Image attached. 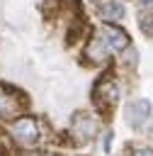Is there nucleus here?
I'll use <instances>...</instances> for the list:
<instances>
[{"instance_id": "f257e3e1", "label": "nucleus", "mask_w": 153, "mask_h": 156, "mask_svg": "<svg viewBox=\"0 0 153 156\" xmlns=\"http://www.w3.org/2000/svg\"><path fill=\"white\" fill-rule=\"evenodd\" d=\"M121 102V78L114 71H104L92 85V105L102 117H112Z\"/></svg>"}, {"instance_id": "f03ea898", "label": "nucleus", "mask_w": 153, "mask_h": 156, "mask_svg": "<svg viewBox=\"0 0 153 156\" xmlns=\"http://www.w3.org/2000/svg\"><path fill=\"white\" fill-rule=\"evenodd\" d=\"M7 134L12 136L17 149H34L44 141V122L34 115H19L17 119L7 122Z\"/></svg>"}, {"instance_id": "7ed1b4c3", "label": "nucleus", "mask_w": 153, "mask_h": 156, "mask_svg": "<svg viewBox=\"0 0 153 156\" xmlns=\"http://www.w3.org/2000/svg\"><path fill=\"white\" fill-rule=\"evenodd\" d=\"M97 127H100V122H97V117L92 112H75L70 117L61 141H66L68 146H87L95 139Z\"/></svg>"}, {"instance_id": "20e7f679", "label": "nucleus", "mask_w": 153, "mask_h": 156, "mask_svg": "<svg viewBox=\"0 0 153 156\" xmlns=\"http://www.w3.org/2000/svg\"><path fill=\"white\" fill-rule=\"evenodd\" d=\"M112 49L107 46V41L97 34V29H92L85 39H83V46H80V61L90 68H109L112 66Z\"/></svg>"}, {"instance_id": "39448f33", "label": "nucleus", "mask_w": 153, "mask_h": 156, "mask_svg": "<svg viewBox=\"0 0 153 156\" xmlns=\"http://www.w3.org/2000/svg\"><path fill=\"white\" fill-rule=\"evenodd\" d=\"M27 105H29V100L19 88H15L10 83H0V122L17 119L19 115H24Z\"/></svg>"}, {"instance_id": "423d86ee", "label": "nucleus", "mask_w": 153, "mask_h": 156, "mask_svg": "<svg viewBox=\"0 0 153 156\" xmlns=\"http://www.w3.org/2000/svg\"><path fill=\"white\" fill-rule=\"evenodd\" d=\"M92 12L100 24H124L129 17V5L126 0H95Z\"/></svg>"}, {"instance_id": "0eeeda50", "label": "nucleus", "mask_w": 153, "mask_h": 156, "mask_svg": "<svg viewBox=\"0 0 153 156\" xmlns=\"http://www.w3.org/2000/svg\"><path fill=\"white\" fill-rule=\"evenodd\" d=\"M151 115H153V105L148 98H134L124 105V122L131 129H143Z\"/></svg>"}, {"instance_id": "6e6552de", "label": "nucleus", "mask_w": 153, "mask_h": 156, "mask_svg": "<svg viewBox=\"0 0 153 156\" xmlns=\"http://www.w3.org/2000/svg\"><path fill=\"white\" fill-rule=\"evenodd\" d=\"M97 34L107 41V46L112 49V54H121L126 46H131V37L124 29V24H97Z\"/></svg>"}, {"instance_id": "1a4fd4ad", "label": "nucleus", "mask_w": 153, "mask_h": 156, "mask_svg": "<svg viewBox=\"0 0 153 156\" xmlns=\"http://www.w3.org/2000/svg\"><path fill=\"white\" fill-rule=\"evenodd\" d=\"M117 63H119V68H121V71L136 73V68H138V63H141V56H138L136 46L131 44V46H126L121 54H117Z\"/></svg>"}, {"instance_id": "9d476101", "label": "nucleus", "mask_w": 153, "mask_h": 156, "mask_svg": "<svg viewBox=\"0 0 153 156\" xmlns=\"http://www.w3.org/2000/svg\"><path fill=\"white\" fill-rule=\"evenodd\" d=\"M136 27H138V32L143 37L153 39V7H148V10L138 7V12H136Z\"/></svg>"}, {"instance_id": "9b49d317", "label": "nucleus", "mask_w": 153, "mask_h": 156, "mask_svg": "<svg viewBox=\"0 0 153 156\" xmlns=\"http://www.w3.org/2000/svg\"><path fill=\"white\" fill-rule=\"evenodd\" d=\"M112 141H114V132L109 127H104L100 132V144H102V151L104 154H112Z\"/></svg>"}, {"instance_id": "f8f14e48", "label": "nucleus", "mask_w": 153, "mask_h": 156, "mask_svg": "<svg viewBox=\"0 0 153 156\" xmlns=\"http://www.w3.org/2000/svg\"><path fill=\"white\" fill-rule=\"evenodd\" d=\"M129 156H153V149L151 146H131Z\"/></svg>"}, {"instance_id": "ddd939ff", "label": "nucleus", "mask_w": 153, "mask_h": 156, "mask_svg": "<svg viewBox=\"0 0 153 156\" xmlns=\"http://www.w3.org/2000/svg\"><path fill=\"white\" fill-rule=\"evenodd\" d=\"M19 156H53V154H49V151H44V149H22V154Z\"/></svg>"}, {"instance_id": "4468645a", "label": "nucleus", "mask_w": 153, "mask_h": 156, "mask_svg": "<svg viewBox=\"0 0 153 156\" xmlns=\"http://www.w3.org/2000/svg\"><path fill=\"white\" fill-rule=\"evenodd\" d=\"M143 132H146L148 136H153V115H151V119L146 122V127H143Z\"/></svg>"}, {"instance_id": "2eb2a0df", "label": "nucleus", "mask_w": 153, "mask_h": 156, "mask_svg": "<svg viewBox=\"0 0 153 156\" xmlns=\"http://www.w3.org/2000/svg\"><path fill=\"white\" fill-rule=\"evenodd\" d=\"M136 5L141 10H148V7H153V0H136Z\"/></svg>"}, {"instance_id": "dca6fc26", "label": "nucleus", "mask_w": 153, "mask_h": 156, "mask_svg": "<svg viewBox=\"0 0 153 156\" xmlns=\"http://www.w3.org/2000/svg\"><path fill=\"white\" fill-rule=\"evenodd\" d=\"M92 2H95V0H92Z\"/></svg>"}]
</instances>
